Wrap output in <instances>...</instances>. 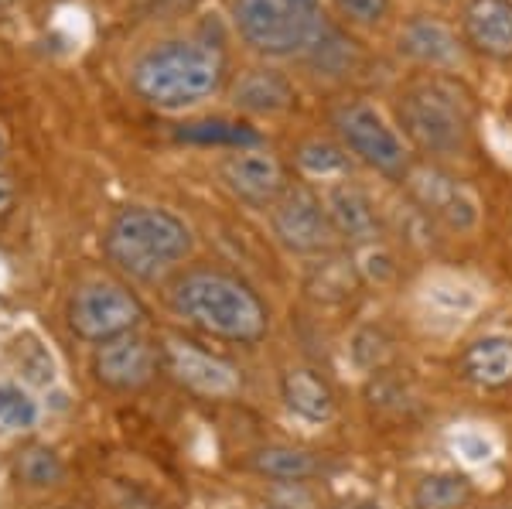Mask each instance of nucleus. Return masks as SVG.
<instances>
[{
	"label": "nucleus",
	"mask_w": 512,
	"mask_h": 509,
	"mask_svg": "<svg viewBox=\"0 0 512 509\" xmlns=\"http://www.w3.org/2000/svg\"><path fill=\"white\" fill-rule=\"evenodd\" d=\"M345 509H379V506H373V503H355V506H345Z\"/></svg>",
	"instance_id": "nucleus-29"
},
{
	"label": "nucleus",
	"mask_w": 512,
	"mask_h": 509,
	"mask_svg": "<svg viewBox=\"0 0 512 509\" xmlns=\"http://www.w3.org/2000/svg\"><path fill=\"white\" fill-rule=\"evenodd\" d=\"M226 79V55L209 41H164L144 55L130 82L137 96L161 110H181L209 100Z\"/></svg>",
	"instance_id": "nucleus-3"
},
{
	"label": "nucleus",
	"mask_w": 512,
	"mask_h": 509,
	"mask_svg": "<svg viewBox=\"0 0 512 509\" xmlns=\"http://www.w3.org/2000/svg\"><path fill=\"white\" fill-rule=\"evenodd\" d=\"M335 127L342 134L345 147L359 154L366 164H373L383 175H403L407 171V147L400 134L386 123L383 113L369 103H345L335 110Z\"/></svg>",
	"instance_id": "nucleus-8"
},
{
	"label": "nucleus",
	"mask_w": 512,
	"mask_h": 509,
	"mask_svg": "<svg viewBox=\"0 0 512 509\" xmlns=\"http://www.w3.org/2000/svg\"><path fill=\"white\" fill-rule=\"evenodd\" d=\"M465 376L482 387H506L512 380V342L509 339H478L465 352Z\"/></svg>",
	"instance_id": "nucleus-17"
},
{
	"label": "nucleus",
	"mask_w": 512,
	"mask_h": 509,
	"mask_svg": "<svg viewBox=\"0 0 512 509\" xmlns=\"http://www.w3.org/2000/svg\"><path fill=\"white\" fill-rule=\"evenodd\" d=\"M468 499H472V482H468L465 475H454V472L424 475L414 489L417 509H461Z\"/></svg>",
	"instance_id": "nucleus-21"
},
{
	"label": "nucleus",
	"mask_w": 512,
	"mask_h": 509,
	"mask_svg": "<svg viewBox=\"0 0 512 509\" xmlns=\"http://www.w3.org/2000/svg\"><path fill=\"white\" fill-rule=\"evenodd\" d=\"M270 509H284V506H270Z\"/></svg>",
	"instance_id": "nucleus-30"
},
{
	"label": "nucleus",
	"mask_w": 512,
	"mask_h": 509,
	"mask_svg": "<svg viewBox=\"0 0 512 509\" xmlns=\"http://www.w3.org/2000/svg\"><path fill=\"white\" fill-rule=\"evenodd\" d=\"M4 154H7V137H4V130H0V161H4Z\"/></svg>",
	"instance_id": "nucleus-28"
},
{
	"label": "nucleus",
	"mask_w": 512,
	"mask_h": 509,
	"mask_svg": "<svg viewBox=\"0 0 512 509\" xmlns=\"http://www.w3.org/2000/svg\"><path fill=\"white\" fill-rule=\"evenodd\" d=\"M291 100H294V93H291V86H287V79L277 76V72H263V69L246 72L233 93V103L253 113L284 110V106H291Z\"/></svg>",
	"instance_id": "nucleus-18"
},
{
	"label": "nucleus",
	"mask_w": 512,
	"mask_h": 509,
	"mask_svg": "<svg viewBox=\"0 0 512 509\" xmlns=\"http://www.w3.org/2000/svg\"><path fill=\"white\" fill-rule=\"evenodd\" d=\"M144 322V305L130 287L117 281H89L69 301V328L82 342H106L137 332Z\"/></svg>",
	"instance_id": "nucleus-6"
},
{
	"label": "nucleus",
	"mask_w": 512,
	"mask_h": 509,
	"mask_svg": "<svg viewBox=\"0 0 512 509\" xmlns=\"http://www.w3.org/2000/svg\"><path fill=\"white\" fill-rule=\"evenodd\" d=\"M297 164H301L308 175H335V171H345V154L338 151L335 144L328 141H308L301 144V151H297Z\"/></svg>",
	"instance_id": "nucleus-24"
},
{
	"label": "nucleus",
	"mask_w": 512,
	"mask_h": 509,
	"mask_svg": "<svg viewBox=\"0 0 512 509\" xmlns=\"http://www.w3.org/2000/svg\"><path fill=\"white\" fill-rule=\"evenodd\" d=\"M158 369H161V349L140 332L106 339L93 352L96 383H103L106 390H117V393L144 390L158 376Z\"/></svg>",
	"instance_id": "nucleus-9"
},
{
	"label": "nucleus",
	"mask_w": 512,
	"mask_h": 509,
	"mask_svg": "<svg viewBox=\"0 0 512 509\" xmlns=\"http://www.w3.org/2000/svg\"><path fill=\"white\" fill-rule=\"evenodd\" d=\"M38 404L14 383H0V428L4 431H24L35 428Z\"/></svg>",
	"instance_id": "nucleus-23"
},
{
	"label": "nucleus",
	"mask_w": 512,
	"mask_h": 509,
	"mask_svg": "<svg viewBox=\"0 0 512 509\" xmlns=\"http://www.w3.org/2000/svg\"><path fill=\"white\" fill-rule=\"evenodd\" d=\"M274 233L287 250L318 253L332 243L335 226L315 192H308V188H287L274 209Z\"/></svg>",
	"instance_id": "nucleus-10"
},
{
	"label": "nucleus",
	"mask_w": 512,
	"mask_h": 509,
	"mask_svg": "<svg viewBox=\"0 0 512 509\" xmlns=\"http://www.w3.org/2000/svg\"><path fill=\"white\" fill-rule=\"evenodd\" d=\"M250 465L260 475L267 479H277V482H304L311 475H318V458L311 451H301V448H284V445H270V448H260L253 451Z\"/></svg>",
	"instance_id": "nucleus-19"
},
{
	"label": "nucleus",
	"mask_w": 512,
	"mask_h": 509,
	"mask_svg": "<svg viewBox=\"0 0 512 509\" xmlns=\"http://www.w3.org/2000/svg\"><path fill=\"white\" fill-rule=\"evenodd\" d=\"M369 270V277H376V281H390L393 277V260L386 257V253H376V250H369L366 253V264H362Z\"/></svg>",
	"instance_id": "nucleus-26"
},
{
	"label": "nucleus",
	"mask_w": 512,
	"mask_h": 509,
	"mask_svg": "<svg viewBox=\"0 0 512 509\" xmlns=\"http://www.w3.org/2000/svg\"><path fill=\"white\" fill-rule=\"evenodd\" d=\"M168 301L178 318H185L198 332L216 335V339L226 342L253 346L270 328L267 305L256 298L250 284H243L226 270H188L171 284Z\"/></svg>",
	"instance_id": "nucleus-1"
},
{
	"label": "nucleus",
	"mask_w": 512,
	"mask_h": 509,
	"mask_svg": "<svg viewBox=\"0 0 512 509\" xmlns=\"http://www.w3.org/2000/svg\"><path fill=\"white\" fill-rule=\"evenodd\" d=\"M400 48L414 59L427 62V65H454L461 59L458 52V41L441 21H431V18H414L403 28L400 35Z\"/></svg>",
	"instance_id": "nucleus-15"
},
{
	"label": "nucleus",
	"mask_w": 512,
	"mask_h": 509,
	"mask_svg": "<svg viewBox=\"0 0 512 509\" xmlns=\"http://www.w3.org/2000/svg\"><path fill=\"white\" fill-rule=\"evenodd\" d=\"M233 21L250 48L263 55H297L325 35L318 0H236Z\"/></svg>",
	"instance_id": "nucleus-5"
},
{
	"label": "nucleus",
	"mask_w": 512,
	"mask_h": 509,
	"mask_svg": "<svg viewBox=\"0 0 512 509\" xmlns=\"http://www.w3.org/2000/svg\"><path fill=\"white\" fill-rule=\"evenodd\" d=\"M465 35L478 52L512 59V4L509 0H472L465 11Z\"/></svg>",
	"instance_id": "nucleus-13"
},
{
	"label": "nucleus",
	"mask_w": 512,
	"mask_h": 509,
	"mask_svg": "<svg viewBox=\"0 0 512 509\" xmlns=\"http://www.w3.org/2000/svg\"><path fill=\"white\" fill-rule=\"evenodd\" d=\"M219 175L236 199L250 205H274L287 192L284 164L267 151H236L222 161Z\"/></svg>",
	"instance_id": "nucleus-11"
},
{
	"label": "nucleus",
	"mask_w": 512,
	"mask_h": 509,
	"mask_svg": "<svg viewBox=\"0 0 512 509\" xmlns=\"http://www.w3.org/2000/svg\"><path fill=\"white\" fill-rule=\"evenodd\" d=\"M280 390H284V404L291 407L294 414H301L304 421H328V417L335 414L332 390H328V383L311 373V369H291V373H284Z\"/></svg>",
	"instance_id": "nucleus-16"
},
{
	"label": "nucleus",
	"mask_w": 512,
	"mask_h": 509,
	"mask_svg": "<svg viewBox=\"0 0 512 509\" xmlns=\"http://www.w3.org/2000/svg\"><path fill=\"white\" fill-rule=\"evenodd\" d=\"M14 475H18L21 486L31 489H48V486H59L65 479V462L59 451H52L48 445H31L24 448L14 462Z\"/></svg>",
	"instance_id": "nucleus-22"
},
{
	"label": "nucleus",
	"mask_w": 512,
	"mask_h": 509,
	"mask_svg": "<svg viewBox=\"0 0 512 509\" xmlns=\"http://www.w3.org/2000/svg\"><path fill=\"white\" fill-rule=\"evenodd\" d=\"M328 219H332L335 233H342L345 240L352 243H373L379 236V223H376V212L373 202L362 188L355 185H338L328 192Z\"/></svg>",
	"instance_id": "nucleus-14"
},
{
	"label": "nucleus",
	"mask_w": 512,
	"mask_h": 509,
	"mask_svg": "<svg viewBox=\"0 0 512 509\" xmlns=\"http://www.w3.org/2000/svg\"><path fill=\"white\" fill-rule=\"evenodd\" d=\"M103 250L123 277L154 284L192 253V229L164 209L130 205L113 216Z\"/></svg>",
	"instance_id": "nucleus-2"
},
{
	"label": "nucleus",
	"mask_w": 512,
	"mask_h": 509,
	"mask_svg": "<svg viewBox=\"0 0 512 509\" xmlns=\"http://www.w3.org/2000/svg\"><path fill=\"white\" fill-rule=\"evenodd\" d=\"M178 141L185 144H202V147H236V151H253L260 147V134L246 123L233 120H198L185 123L178 130Z\"/></svg>",
	"instance_id": "nucleus-20"
},
{
	"label": "nucleus",
	"mask_w": 512,
	"mask_h": 509,
	"mask_svg": "<svg viewBox=\"0 0 512 509\" xmlns=\"http://www.w3.org/2000/svg\"><path fill=\"white\" fill-rule=\"evenodd\" d=\"M332 4L342 18H349L355 24H376L390 11V0H332Z\"/></svg>",
	"instance_id": "nucleus-25"
},
{
	"label": "nucleus",
	"mask_w": 512,
	"mask_h": 509,
	"mask_svg": "<svg viewBox=\"0 0 512 509\" xmlns=\"http://www.w3.org/2000/svg\"><path fill=\"white\" fill-rule=\"evenodd\" d=\"M400 120L420 151L458 154L465 151L468 134H472V96L454 79H420L403 93Z\"/></svg>",
	"instance_id": "nucleus-4"
},
{
	"label": "nucleus",
	"mask_w": 512,
	"mask_h": 509,
	"mask_svg": "<svg viewBox=\"0 0 512 509\" xmlns=\"http://www.w3.org/2000/svg\"><path fill=\"white\" fill-rule=\"evenodd\" d=\"M410 192L417 195L420 205L427 212H434L437 219H444L451 229H472L478 219V205L468 195L465 185H458L454 178L441 175V171H414L410 178Z\"/></svg>",
	"instance_id": "nucleus-12"
},
{
	"label": "nucleus",
	"mask_w": 512,
	"mask_h": 509,
	"mask_svg": "<svg viewBox=\"0 0 512 509\" xmlns=\"http://www.w3.org/2000/svg\"><path fill=\"white\" fill-rule=\"evenodd\" d=\"M158 349H161L164 373H168L181 390L195 393V397L229 400L243 390V376H239V369L229 363V359L195 346V342L181 339V335H168Z\"/></svg>",
	"instance_id": "nucleus-7"
},
{
	"label": "nucleus",
	"mask_w": 512,
	"mask_h": 509,
	"mask_svg": "<svg viewBox=\"0 0 512 509\" xmlns=\"http://www.w3.org/2000/svg\"><path fill=\"white\" fill-rule=\"evenodd\" d=\"M14 199H18V188H14V182L7 175H0V216H7V212H11Z\"/></svg>",
	"instance_id": "nucleus-27"
},
{
	"label": "nucleus",
	"mask_w": 512,
	"mask_h": 509,
	"mask_svg": "<svg viewBox=\"0 0 512 509\" xmlns=\"http://www.w3.org/2000/svg\"><path fill=\"white\" fill-rule=\"evenodd\" d=\"M0 4H4V0H0Z\"/></svg>",
	"instance_id": "nucleus-31"
}]
</instances>
